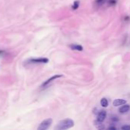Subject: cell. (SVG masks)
Listing matches in <instances>:
<instances>
[{"instance_id":"obj_3","label":"cell","mask_w":130,"mask_h":130,"mask_svg":"<svg viewBox=\"0 0 130 130\" xmlns=\"http://www.w3.org/2000/svg\"><path fill=\"white\" fill-rule=\"evenodd\" d=\"M48 59L47 58H37V59H32L29 62L32 63H48Z\"/></svg>"},{"instance_id":"obj_7","label":"cell","mask_w":130,"mask_h":130,"mask_svg":"<svg viewBox=\"0 0 130 130\" xmlns=\"http://www.w3.org/2000/svg\"><path fill=\"white\" fill-rule=\"evenodd\" d=\"M129 109H130V106L125 104L119 109V112L120 113H127Z\"/></svg>"},{"instance_id":"obj_4","label":"cell","mask_w":130,"mask_h":130,"mask_svg":"<svg viewBox=\"0 0 130 130\" xmlns=\"http://www.w3.org/2000/svg\"><path fill=\"white\" fill-rule=\"evenodd\" d=\"M61 77H63V75H54V76H52L51 78H50L49 79H47L46 81H44L43 84H42V87H44V86H46V85H47L48 84H50L51 82H52L54 80H55L57 79V78H61Z\"/></svg>"},{"instance_id":"obj_15","label":"cell","mask_w":130,"mask_h":130,"mask_svg":"<svg viewBox=\"0 0 130 130\" xmlns=\"http://www.w3.org/2000/svg\"><path fill=\"white\" fill-rule=\"evenodd\" d=\"M5 53V51L2 50H0V55H2Z\"/></svg>"},{"instance_id":"obj_5","label":"cell","mask_w":130,"mask_h":130,"mask_svg":"<svg viewBox=\"0 0 130 130\" xmlns=\"http://www.w3.org/2000/svg\"><path fill=\"white\" fill-rule=\"evenodd\" d=\"M107 117V112L104 110H102L97 115V120L100 122H103Z\"/></svg>"},{"instance_id":"obj_9","label":"cell","mask_w":130,"mask_h":130,"mask_svg":"<svg viewBox=\"0 0 130 130\" xmlns=\"http://www.w3.org/2000/svg\"><path fill=\"white\" fill-rule=\"evenodd\" d=\"M94 123H95L96 127H97V129H105V126L102 125V122H100V121L97 120V121H95Z\"/></svg>"},{"instance_id":"obj_13","label":"cell","mask_w":130,"mask_h":130,"mask_svg":"<svg viewBox=\"0 0 130 130\" xmlns=\"http://www.w3.org/2000/svg\"><path fill=\"white\" fill-rule=\"evenodd\" d=\"M106 0H97V3L98 5H102L105 2Z\"/></svg>"},{"instance_id":"obj_14","label":"cell","mask_w":130,"mask_h":130,"mask_svg":"<svg viewBox=\"0 0 130 130\" xmlns=\"http://www.w3.org/2000/svg\"><path fill=\"white\" fill-rule=\"evenodd\" d=\"M110 5H115L116 4V0H110Z\"/></svg>"},{"instance_id":"obj_16","label":"cell","mask_w":130,"mask_h":130,"mask_svg":"<svg viewBox=\"0 0 130 130\" xmlns=\"http://www.w3.org/2000/svg\"><path fill=\"white\" fill-rule=\"evenodd\" d=\"M109 129H114V130H115V129H116V128H115V127H109Z\"/></svg>"},{"instance_id":"obj_1","label":"cell","mask_w":130,"mask_h":130,"mask_svg":"<svg viewBox=\"0 0 130 130\" xmlns=\"http://www.w3.org/2000/svg\"><path fill=\"white\" fill-rule=\"evenodd\" d=\"M74 125V122L70 119H66L64 120H61L58 122L57 126L55 127L56 129L58 130H64V129H68L71 127H73Z\"/></svg>"},{"instance_id":"obj_10","label":"cell","mask_w":130,"mask_h":130,"mask_svg":"<svg viewBox=\"0 0 130 130\" xmlns=\"http://www.w3.org/2000/svg\"><path fill=\"white\" fill-rule=\"evenodd\" d=\"M100 104H101V106L102 107H107L108 104H109L108 101L106 98H102V99H101V101H100Z\"/></svg>"},{"instance_id":"obj_6","label":"cell","mask_w":130,"mask_h":130,"mask_svg":"<svg viewBox=\"0 0 130 130\" xmlns=\"http://www.w3.org/2000/svg\"><path fill=\"white\" fill-rule=\"evenodd\" d=\"M125 104H126V101L123 100V99H116L112 103L114 107H119V106H122Z\"/></svg>"},{"instance_id":"obj_8","label":"cell","mask_w":130,"mask_h":130,"mask_svg":"<svg viewBox=\"0 0 130 130\" xmlns=\"http://www.w3.org/2000/svg\"><path fill=\"white\" fill-rule=\"evenodd\" d=\"M70 48L73 50H77V51H83L84 50L83 46L81 45H79V44H70Z\"/></svg>"},{"instance_id":"obj_12","label":"cell","mask_w":130,"mask_h":130,"mask_svg":"<svg viewBox=\"0 0 130 130\" xmlns=\"http://www.w3.org/2000/svg\"><path fill=\"white\" fill-rule=\"evenodd\" d=\"M121 129L122 130H130V126L129 125H125V126H122Z\"/></svg>"},{"instance_id":"obj_2","label":"cell","mask_w":130,"mask_h":130,"mask_svg":"<svg viewBox=\"0 0 130 130\" xmlns=\"http://www.w3.org/2000/svg\"><path fill=\"white\" fill-rule=\"evenodd\" d=\"M52 119H47L45 120L42 121L41 122V124L37 127V130H46L48 129L51 125L52 124Z\"/></svg>"},{"instance_id":"obj_11","label":"cell","mask_w":130,"mask_h":130,"mask_svg":"<svg viewBox=\"0 0 130 130\" xmlns=\"http://www.w3.org/2000/svg\"><path fill=\"white\" fill-rule=\"evenodd\" d=\"M79 5H80V2L79 1H75L74 2L73 5H72L73 10H77L78 8V7H79Z\"/></svg>"}]
</instances>
